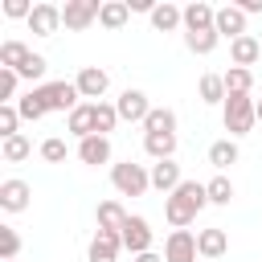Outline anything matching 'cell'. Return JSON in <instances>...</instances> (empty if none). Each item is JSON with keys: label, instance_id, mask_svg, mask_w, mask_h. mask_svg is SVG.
Masks as SVG:
<instances>
[{"label": "cell", "instance_id": "obj_3", "mask_svg": "<svg viewBox=\"0 0 262 262\" xmlns=\"http://www.w3.org/2000/svg\"><path fill=\"white\" fill-rule=\"evenodd\" d=\"M111 184H115L123 196H143V192L151 188V172H147L143 164L123 160V164H111Z\"/></svg>", "mask_w": 262, "mask_h": 262}, {"label": "cell", "instance_id": "obj_38", "mask_svg": "<svg viewBox=\"0 0 262 262\" xmlns=\"http://www.w3.org/2000/svg\"><path fill=\"white\" fill-rule=\"evenodd\" d=\"M41 160L61 164V160H66V139H57V135H53V139H45V143H41Z\"/></svg>", "mask_w": 262, "mask_h": 262}, {"label": "cell", "instance_id": "obj_2", "mask_svg": "<svg viewBox=\"0 0 262 262\" xmlns=\"http://www.w3.org/2000/svg\"><path fill=\"white\" fill-rule=\"evenodd\" d=\"M254 102L258 98H250V94H225V111H221V119H225V131H229V139H237V135H250V127L258 123V115H254Z\"/></svg>", "mask_w": 262, "mask_h": 262}, {"label": "cell", "instance_id": "obj_14", "mask_svg": "<svg viewBox=\"0 0 262 262\" xmlns=\"http://www.w3.org/2000/svg\"><path fill=\"white\" fill-rule=\"evenodd\" d=\"M221 37H229V41H237V37H246V12L237 8V4H221L217 8V25H213Z\"/></svg>", "mask_w": 262, "mask_h": 262}, {"label": "cell", "instance_id": "obj_15", "mask_svg": "<svg viewBox=\"0 0 262 262\" xmlns=\"http://www.w3.org/2000/svg\"><path fill=\"white\" fill-rule=\"evenodd\" d=\"M180 184H184V176H180V164H176V160H160V164H151V188H160L164 196H172Z\"/></svg>", "mask_w": 262, "mask_h": 262}, {"label": "cell", "instance_id": "obj_20", "mask_svg": "<svg viewBox=\"0 0 262 262\" xmlns=\"http://www.w3.org/2000/svg\"><path fill=\"white\" fill-rule=\"evenodd\" d=\"M180 25H184V8H176V4H168V0L151 8V29H156V33H172V29H180Z\"/></svg>", "mask_w": 262, "mask_h": 262}, {"label": "cell", "instance_id": "obj_18", "mask_svg": "<svg viewBox=\"0 0 262 262\" xmlns=\"http://www.w3.org/2000/svg\"><path fill=\"white\" fill-rule=\"evenodd\" d=\"M78 160L82 164H111V139L106 135H90V139H82L78 143Z\"/></svg>", "mask_w": 262, "mask_h": 262}, {"label": "cell", "instance_id": "obj_23", "mask_svg": "<svg viewBox=\"0 0 262 262\" xmlns=\"http://www.w3.org/2000/svg\"><path fill=\"white\" fill-rule=\"evenodd\" d=\"M176 135V111L168 106H151V115L143 119V135Z\"/></svg>", "mask_w": 262, "mask_h": 262}, {"label": "cell", "instance_id": "obj_1", "mask_svg": "<svg viewBox=\"0 0 262 262\" xmlns=\"http://www.w3.org/2000/svg\"><path fill=\"white\" fill-rule=\"evenodd\" d=\"M209 205V192H205V184L201 180H184L172 196H164V217H168V225L172 229H184V225H192L196 221V213Z\"/></svg>", "mask_w": 262, "mask_h": 262}, {"label": "cell", "instance_id": "obj_44", "mask_svg": "<svg viewBox=\"0 0 262 262\" xmlns=\"http://www.w3.org/2000/svg\"><path fill=\"white\" fill-rule=\"evenodd\" d=\"M12 262H16V258H12Z\"/></svg>", "mask_w": 262, "mask_h": 262}, {"label": "cell", "instance_id": "obj_19", "mask_svg": "<svg viewBox=\"0 0 262 262\" xmlns=\"http://www.w3.org/2000/svg\"><path fill=\"white\" fill-rule=\"evenodd\" d=\"M229 57H233V66H242V70H250L258 57H262V45H258V37H237V41H229Z\"/></svg>", "mask_w": 262, "mask_h": 262}, {"label": "cell", "instance_id": "obj_37", "mask_svg": "<svg viewBox=\"0 0 262 262\" xmlns=\"http://www.w3.org/2000/svg\"><path fill=\"white\" fill-rule=\"evenodd\" d=\"M45 70H49V66H45V57H41V53H33L16 74H20V78H29V82H41V78H45Z\"/></svg>", "mask_w": 262, "mask_h": 262}, {"label": "cell", "instance_id": "obj_11", "mask_svg": "<svg viewBox=\"0 0 262 262\" xmlns=\"http://www.w3.org/2000/svg\"><path fill=\"white\" fill-rule=\"evenodd\" d=\"M29 196H33V188H29L25 180H16V176L0 184V209H4V213H25V209H29Z\"/></svg>", "mask_w": 262, "mask_h": 262}, {"label": "cell", "instance_id": "obj_7", "mask_svg": "<svg viewBox=\"0 0 262 262\" xmlns=\"http://www.w3.org/2000/svg\"><path fill=\"white\" fill-rule=\"evenodd\" d=\"M123 250H131L135 258L139 254H147L151 250V225H147V217H127V225H123Z\"/></svg>", "mask_w": 262, "mask_h": 262}, {"label": "cell", "instance_id": "obj_42", "mask_svg": "<svg viewBox=\"0 0 262 262\" xmlns=\"http://www.w3.org/2000/svg\"><path fill=\"white\" fill-rule=\"evenodd\" d=\"M135 262H164V258H160V254H151V250H147V254H139V258H135Z\"/></svg>", "mask_w": 262, "mask_h": 262}, {"label": "cell", "instance_id": "obj_39", "mask_svg": "<svg viewBox=\"0 0 262 262\" xmlns=\"http://www.w3.org/2000/svg\"><path fill=\"white\" fill-rule=\"evenodd\" d=\"M4 16H12V20L25 16V20H29V16H33V4H29V0H4Z\"/></svg>", "mask_w": 262, "mask_h": 262}, {"label": "cell", "instance_id": "obj_30", "mask_svg": "<svg viewBox=\"0 0 262 262\" xmlns=\"http://www.w3.org/2000/svg\"><path fill=\"white\" fill-rule=\"evenodd\" d=\"M201 102H225V78L221 74H201Z\"/></svg>", "mask_w": 262, "mask_h": 262}, {"label": "cell", "instance_id": "obj_31", "mask_svg": "<svg viewBox=\"0 0 262 262\" xmlns=\"http://www.w3.org/2000/svg\"><path fill=\"white\" fill-rule=\"evenodd\" d=\"M205 192H209V205H229V201H233V184H229L225 172H217V176L205 184Z\"/></svg>", "mask_w": 262, "mask_h": 262}, {"label": "cell", "instance_id": "obj_24", "mask_svg": "<svg viewBox=\"0 0 262 262\" xmlns=\"http://www.w3.org/2000/svg\"><path fill=\"white\" fill-rule=\"evenodd\" d=\"M143 151H147L156 164H160V160H172V156H176V135H164V131H160V135H143Z\"/></svg>", "mask_w": 262, "mask_h": 262}, {"label": "cell", "instance_id": "obj_21", "mask_svg": "<svg viewBox=\"0 0 262 262\" xmlns=\"http://www.w3.org/2000/svg\"><path fill=\"white\" fill-rule=\"evenodd\" d=\"M127 217H131V213H127L119 201H102V205H98V229H106V233H123Z\"/></svg>", "mask_w": 262, "mask_h": 262}, {"label": "cell", "instance_id": "obj_25", "mask_svg": "<svg viewBox=\"0 0 262 262\" xmlns=\"http://www.w3.org/2000/svg\"><path fill=\"white\" fill-rule=\"evenodd\" d=\"M29 57H33V49H29L25 41H4V45H0V66H4V70H20Z\"/></svg>", "mask_w": 262, "mask_h": 262}, {"label": "cell", "instance_id": "obj_26", "mask_svg": "<svg viewBox=\"0 0 262 262\" xmlns=\"http://www.w3.org/2000/svg\"><path fill=\"white\" fill-rule=\"evenodd\" d=\"M221 78H225V94H250L254 86V70H242V66H229Z\"/></svg>", "mask_w": 262, "mask_h": 262}, {"label": "cell", "instance_id": "obj_6", "mask_svg": "<svg viewBox=\"0 0 262 262\" xmlns=\"http://www.w3.org/2000/svg\"><path fill=\"white\" fill-rule=\"evenodd\" d=\"M196 233L188 229H172L168 242H164V262H196Z\"/></svg>", "mask_w": 262, "mask_h": 262}, {"label": "cell", "instance_id": "obj_27", "mask_svg": "<svg viewBox=\"0 0 262 262\" xmlns=\"http://www.w3.org/2000/svg\"><path fill=\"white\" fill-rule=\"evenodd\" d=\"M0 156H4V164H20V160H29V156H33L29 135H12V139H4V143H0Z\"/></svg>", "mask_w": 262, "mask_h": 262}, {"label": "cell", "instance_id": "obj_22", "mask_svg": "<svg viewBox=\"0 0 262 262\" xmlns=\"http://www.w3.org/2000/svg\"><path fill=\"white\" fill-rule=\"evenodd\" d=\"M127 16H131V8H127V0H102V8H98V25L102 29H123L127 25Z\"/></svg>", "mask_w": 262, "mask_h": 262}, {"label": "cell", "instance_id": "obj_29", "mask_svg": "<svg viewBox=\"0 0 262 262\" xmlns=\"http://www.w3.org/2000/svg\"><path fill=\"white\" fill-rule=\"evenodd\" d=\"M217 41H221V33H217V29H205V33H184V45H188L192 53H201V57H205V53H213V49H217Z\"/></svg>", "mask_w": 262, "mask_h": 262}, {"label": "cell", "instance_id": "obj_28", "mask_svg": "<svg viewBox=\"0 0 262 262\" xmlns=\"http://www.w3.org/2000/svg\"><path fill=\"white\" fill-rule=\"evenodd\" d=\"M209 164H213L217 172H225L229 164H237V143H233V139H217V143L209 147Z\"/></svg>", "mask_w": 262, "mask_h": 262}, {"label": "cell", "instance_id": "obj_36", "mask_svg": "<svg viewBox=\"0 0 262 262\" xmlns=\"http://www.w3.org/2000/svg\"><path fill=\"white\" fill-rule=\"evenodd\" d=\"M16 82H20V74H16V70H4V66H0V106L16 98Z\"/></svg>", "mask_w": 262, "mask_h": 262}, {"label": "cell", "instance_id": "obj_13", "mask_svg": "<svg viewBox=\"0 0 262 262\" xmlns=\"http://www.w3.org/2000/svg\"><path fill=\"white\" fill-rule=\"evenodd\" d=\"M213 25H217V8L213 4H205V0L184 4V33H205Z\"/></svg>", "mask_w": 262, "mask_h": 262}, {"label": "cell", "instance_id": "obj_32", "mask_svg": "<svg viewBox=\"0 0 262 262\" xmlns=\"http://www.w3.org/2000/svg\"><path fill=\"white\" fill-rule=\"evenodd\" d=\"M115 123H119V111L111 102H94V131L106 135V131H115Z\"/></svg>", "mask_w": 262, "mask_h": 262}, {"label": "cell", "instance_id": "obj_10", "mask_svg": "<svg viewBox=\"0 0 262 262\" xmlns=\"http://www.w3.org/2000/svg\"><path fill=\"white\" fill-rule=\"evenodd\" d=\"M74 86H78V94H82V98H98V102H102V94H106L111 78H106V70H98V66H82V74L74 78Z\"/></svg>", "mask_w": 262, "mask_h": 262}, {"label": "cell", "instance_id": "obj_16", "mask_svg": "<svg viewBox=\"0 0 262 262\" xmlns=\"http://www.w3.org/2000/svg\"><path fill=\"white\" fill-rule=\"evenodd\" d=\"M225 250H229V237H225V229H221V225H213V229H201V233H196V254H201L205 262H217Z\"/></svg>", "mask_w": 262, "mask_h": 262}, {"label": "cell", "instance_id": "obj_35", "mask_svg": "<svg viewBox=\"0 0 262 262\" xmlns=\"http://www.w3.org/2000/svg\"><path fill=\"white\" fill-rule=\"evenodd\" d=\"M16 123H20V111H16V102H4V106H0V135H4V139L20 135V131H16Z\"/></svg>", "mask_w": 262, "mask_h": 262}, {"label": "cell", "instance_id": "obj_5", "mask_svg": "<svg viewBox=\"0 0 262 262\" xmlns=\"http://www.w3.org/2000/svg\"><path fill=\"white\" fill-rule=\"evenodd\" d=\"M98 0H66L61 4V25L70 29V33H82V29H90L94 20H98Z\"/></svg>", "mask_w": 262, "mask_h": 262}, {"label": "cell", "instance_id": "obj_34", "mask_svg": "<svg viewBox=\"0 0 262 262\" xmlns=\"http://www.w3.org/2000/svg\"><path fill=\"white\" fill-rule=\"evenodd\" d=\"M16 111H20V119H29V123H37V119H45V115H49V111L41 106V98H37L33 90H29L25 98H16Z\"/></svg>", "mask_w": 262, "mask_h": 262}, {"label": "cell", "instance_id": "obj_8", "mask_svg": "<svg viewBox=\"0 0 262 262\" xmlns=\"http://www.w3.org/2000/svg\"><path fill=\"white\" fill-rule=\"evenodd\" d=\"M115 111H119V119H127V123H143V119L151 115V102H147L143 90H123L119 102H115Z\"/></svg>", "mask_w": 262, "mask_h": 262}, {"label": "cell", "instance_id": "obj_4", "mask_svg": "<svg viewBox=\"0 0 262 262\" xmlns=\"http://www.w3.org/2000/svg\"><path fill=\"white\" fill-rule=\"evenodd\" d=\"M33 94L41 98V106H45V111H66V115H70V111H78V106H82V102H78L82 94H78V86H74V82H41V86H33Z\"/></svg>", "mask_w": 262, "mask_h": 262}, {"label": "cell", "instance_id": "obj_43", "mask_svg": "<svg viewBox=\"0 0 262 262\" xmlns=\"http://www.w3.org/2000/svg\"><path fill=\"white\" fill-rule=\"evenodd\" d=\"M254 115H258V123H262V98H258V102H254Z\"/></svg>", "mask_w": 262, "mask_h": 262}, {"label": "cell", "instance_id": "obj_12", "mask_svg": "<svg viewBox=\"0 0 262 262\" xmlns=\"http://www.w3.org/2000/svg\"><path fill=\"white\" fill-rule=\"evenodd\" d=\"M119 250H123V237H119V233H106V229H98V233L90 237V250H86V258H90V262H119Z\"/></svg>", "mask_w": 262, "mask_h": 262}, {"label": "cell", "instance_id": "obj_17", "mask_svg": "<svg viewBox=\"0 0 262 262\" xmlns=\"http://www.w3.org/2000/svg\"><path fill=\"white\" fill-rule=\"evenodd\" d=\"M66 131H70L78 143L90 139V135H98V131H94V102H82L78 111H70V115H66Z\"/></svg>", "mask_w": 262, "mask_h": 262}, {"label": "cell", "instance_id": "obj_33", "mask_svg": "<svg viewBox=\"0 0 262 262\" xmlns=\"http://www.w3.org/2000/svg\"><path fill=\"white\" fill-rule=\"evenodd\" d=\"M20 254V233L12 225H0V262H12Z\"/></svg>", "mask_w": 262, "mask_h": 262}, {"label": "cell", "instance_id": "obj_40", "mask_svg": "<svg viewBox=\"0 0 262 262\" xmlns=\"http://www.w3.org/2000/svg\"><path fill=\"white\" fill-rule=\"evenodd\" d=\"M127 8H131V12H147V16H151V8H156V4H151V0H127Z\"/></svg>", "mask_w": 262, "mask_h": 262}, {"label": "cell", "instance_id": "obj_41", "mask_svg": "<svg viewBox=\"0 0 262 262\" xmlns=\"http://www.w3.org/2000/svg\"><path fill=\"white\" fill-rule=\"evenodd\" d=\"M237 8H242V12H246V16H250V12H262V0H242V4H237Z\"/></svg>", "mask_w": 262, "mask_h": 262}, {"label": "cell", "instance_id": "obj_9", "mask_svg": "<svg viewBox=\"0 0 262 262\" xmlns=\"http://www.w3.org/2000/svg\"><path fill=\"white\" fill-rule=\"evenodd\" d=\"M29 29L37 33V37H53L57 29H61V8L57 4H33V16H29Z\"/></svg>", "mask_w": 262, "mask_h": 262}]
</instances>
